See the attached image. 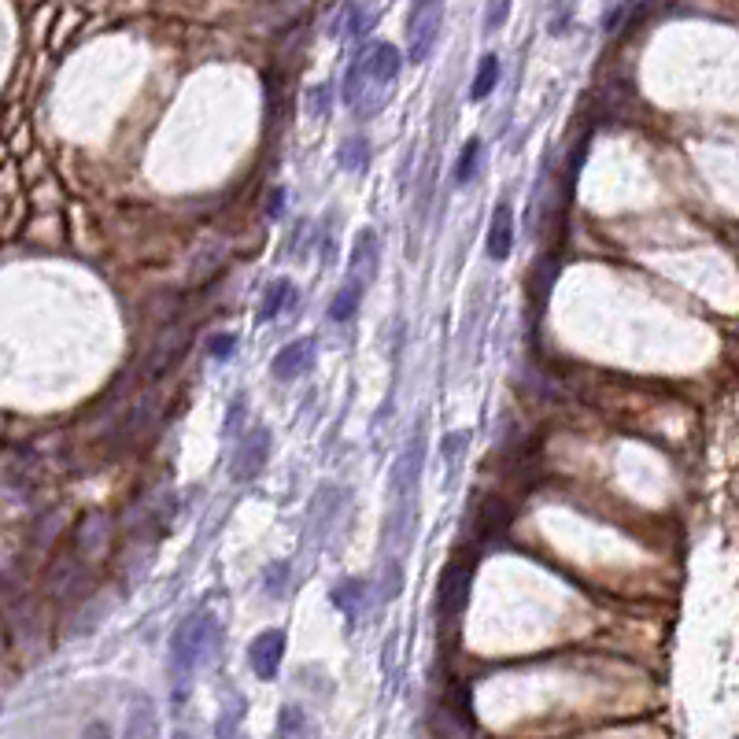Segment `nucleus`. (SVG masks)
Returning <instances> with one entry per match:
<instances>
[{"instance_id": "obj_1", "label": "nucleus", "mask_w": 739, "mask_h": 739, "mask_svg": "<svg viewBox=\"0 0 739 739\" xmlns=\"http://www.w3.org/2000/svg\"><path fill=\"white\" fill-rule=\"evenodd\" d=\"M403 56L388 41H374L363 56L352 63V71L344 78V104L363 115H374L388 97V85L400 78Z\"/></svg>"}, {"instance_id": "obj_2", "label": "nucleus", "mask_w": 739, "mask_h": 739, "mask_svg": "<svg viewBox=\"0 0 739 739\" xmlns=\"http://www.w3.org/2000/svg\"><path fill=\"white\" fill-rule=\"evenodd\" d=\"M215 618L207 610H196L170 636V677H174V699H182V684H189L193 669L200 666L207 643H211Z\"/></svg>"}, {"instance_id": "obj_3", "label": "nucleus", "mask_w": 739, "mask_h": 739, "mask_svg": "<svg viewBox=\"0 0 739 739\" xmlns=\"http://www.w3.org/2000/svg\"><path fill=\"white\" fill-rule=\"evenodd\" d=\"M440 23H444V0H414L407 19V60L425 63L437 49Z\"/></svg>"}, {"instance_id": "obj_4", "label": "nucleus", "mask_w": 739, "mask_h": 739, "mask_svg": "<svg viewBox=\"0 0 739 739\" xmlns=\"http://www.w3.org/2000/svg\"><path fill=\"white\" fill-rule=\"evenodd\" d=\"M473 581V562H451L444 577H440V595H437V610L440 618H455L462 606H466V592H470Z\"/></svg>"}, {"instance_id": "obj_5", "label": "nucleus", "mask_w": 739, "mask_h": 739, "mask_svg": "<svg viewBox=\"0 0 739 739\" xmlns=\"http://www.w3.org/2000/svg\"><path fill=\"white\" fill-rule=\"evenodd\" d=\"M281 658H285V632L278 629H267L259 632L248 647V662H252L255 677L259 680H274L281 669Z\"/></svg>"}, {"instance_id": "obj_6", "label": "nucleus", "mask_w": 739, "mask_h": 739, "mask_svg": "<svg viewBox=\"0 0 739 739\" xmlns=\"http://www.w3.org/2000/svg\"><path fill=\"white\" fill-rule=\"evenodd\" d=\"M108 544H111L108 514H89L78 525V533H74V551L82 555V562H100V558L108 555Z\"/></svg>"}, {"instance_id": "obj_7", "label": "nucleus", "mask_w": 739, "mask_h": 739, "mask_svg": "<svg viewBox=\"0 0 739 739\" xmlns=\"http://www.w3.org/2000/svg\"><path fill=\"white\" fill-rule=\"evenodd\" d=\"M311 363H315V340L303 337V340H292V344H285L281 348V355H274V377L278 381H296V377H303V370H311Z\"/></svg>"}, {"instance_id": "obj_8", "label": "nucleus", "mask_w": 739, "mask_h": 739, "mask_svg": "<svg viewBox=\"0 0 739 739\" xmlns=\"http://www.w3.org/2000/svg\"><path fill=\"white\" fill-rule=\"evenodd\" d=\"M267 455H270L267 429H255L252 437L244 440L237 462H233V477H237V481H252V477H259V470L267 466Z\"/></svg>"}, {"instance_id": "obj_9", "label": "nucleus", "mask_w": 739, "mask_h": 739, "mask_svg": "<svg viewBox=\"0 0 739 739\" xmlns=\"http://www.w3.org/2000/svg\"><path fill=\"white\" fill-rule=\"evenodd\" d=\"M488 259L492 263H503V259H510V248H514V211H510V204H499L496 215H492V226H488Z\"/></svg>"}, {"instance_id": "obj_10", "label": "nucleus", "mask_w": 739, "mask_h": 739, "mask_svg": "<svg viewBox=\"0 0 739 739\" xmlns=\"http://www.w3.org/2000/svg\"><path fill=\"white\" fill-rule=\"evenodd\" d=\"M374 274H377V237L374 230H363L352 252V278L370 281Z\"/></svg>"}, {"instance_id": "obj_11", "label": "nucleus", "mask_w": 739, "mask_h": 739, "mask_svg": "<svg viewBox=\"0 0 739 739\" xmlns=\"http://www.w3.org/2000/svg\"><path fill=\"white\" fill-rule=\"evenodd\" d=\"M363 285L366 281H359V278L344 281V289H340L337 296H333V303H329V318H333V322H348V318L355 315V307L363 300Z\"/></svg>"}, {"instance_id": "obj_12", "label": "nucleus", "mask_w": 739, "mask_h": 739, "mask_svg": "<svg viewBox=\"0 0 739 739\" xmlns=\"http://www.w3.org/2000/svg\"><path fill=\"white\" fill-rule=\"evenodd\" d=\"M292 281L278 278V281H270L267 285V296H263V307H259V322H270V318H278L285 307L292 303Z\"/></svg>"}, {"instance_id": "obj_13", "label": "nucleus", "mask_w": 739, "mask_h": 739, "mask_svg": "<svg viewBox=\"0 0 739 739\" xmlns=\"http://www.w3.org/2000/svg\"><path fill=\"white\" fill-rule=\"evenodd\" d=\"M510 525V510L499 499H485L481 514H477V536H496Z\"/></svg>"}, {"instance_id": "obj_14", "label": "nucleus", "mask_w": 739, "mask_h": 739, "mask_svg": "<svg viewBox=\"0 0 739 739\" xmlns=\"http://www.w3.org/2000/svg\"><path fill=\"white\" fill-rule=\"evenodd\" d=\"M496 82H499V60L492 56V52H488V56H481V63H477V74H473V85H470V97L473 100L492 97Z\"/></svg>"}, {"instance_id": "obj_15", "label": "nucleus", "mask_w": 739, "mask_h": 739, "mask_svg": "<svg viewBox=\"0 0 739 739\" xmlns=\"http://www.w3.org/2000/svg\"><path fill=\"white\" fill-rule=\"evenodd\" d=\"M481 141L473 137V141H466V148H462L459 163H455V185H470L473 182V170H477V163H481Z\"/></svg>"}, {"instance_id": "obj_16", "label": "nucleus", "mask_w": 739, "mask_h": 739, "mask_svg": "<svg viewBox=\"0 0 739 739\" xmlns=\"http://www.w3.org/2000/svg\"><path fill=\"white\" fill-rule=\"evenodd\" d=\"M655 8V0H625L621 4V12L610 19V30H618V26H625V30H632V26L640 23L643 15Z\"/></svg>"}, {"instance_id": "obj_17", "label": "nucleus", "mask_w": 739, "mask_h": 739, "mask_svg": "<svg viewBox=\"0 0 739 739\" xmlns=\"http://www.w3.org/2000/svg\"><path fill=\"white\" fill-rule=\"evenodd\" d=\"M366 159H370V152H366L363 137H352L348 145L340 148V167H344V170H355V174H359V170L366 167Z\"/></svg>"}, {"instance_id": "obj_18", "label": "nucleus", "mask_w": 739, "mask_h": 739, "mask_svg": "<svg viewBox=\"0 0 739 739\" xmlns=\"http://www.w3.org/2000/svg\"><path fill=\"white\" fill-rule=\"evenodd\" d=\"M507 15H510V0H488L485 26L488 30H499V26L507 23Z\"/></svg>"}, {"instance_id": "obj_19", "label": "nucleus", "mask_w": 739, "mask_h": 739, "mask_svg": "<svg viewBox=\"0 0 739 739\" xmlns=\"http://www.w3.org/2000/svg\"><path fill=\"white\" fill-rule=\"evenodd\" d=\"M207 348H211V355H215V359H230V355H233V337H230V333H215Z\"/></svg>"}, {"instance_id": "obj_20", "label": "nucleus", "mask_w": 739, "mask_h": 739, "mask_svg": "<svg viewBox=\"0 0 739 739\" xmlns=\"http://www.w3.org/2000/svg\"><path fill=\"white\" fill-rule=\"evenodd\" d=\"M462 451H466V433H455V437L444 440V455H448V462H451V459L459 462V459H462Z\"/></svg>"}, {"instance_id": "obj_21", "label": "nucleus", "mask_w": 739, "mask_h": 739, "mask_svg": "<svg viewBox=\"0 0 739 739\" xmlns=\"http://www.w3.org/2000/svg\"><path fill=\"white\" fill-rule=\"evenodd\" d=\"M281 204H285V193H281V189H278V193H270V200H267V215H270V219H281V211H285Z\"/></svg>"}, {"instance_id": "obj_22", "label": "nucleus", "mask_w": 739, "mask_h": 739, "mask_svg": "<svg viewBox=\"0 0 739 739\" xmlns=\"http://www.w3.org/2000/svg\"><path fill=\"white\" fill-rule=\"evenodd\" d=\"M281 584H285V562L278 566V577H274V570L267 573V588H270V595H281Z\"/></svg>"}]
</instances>
